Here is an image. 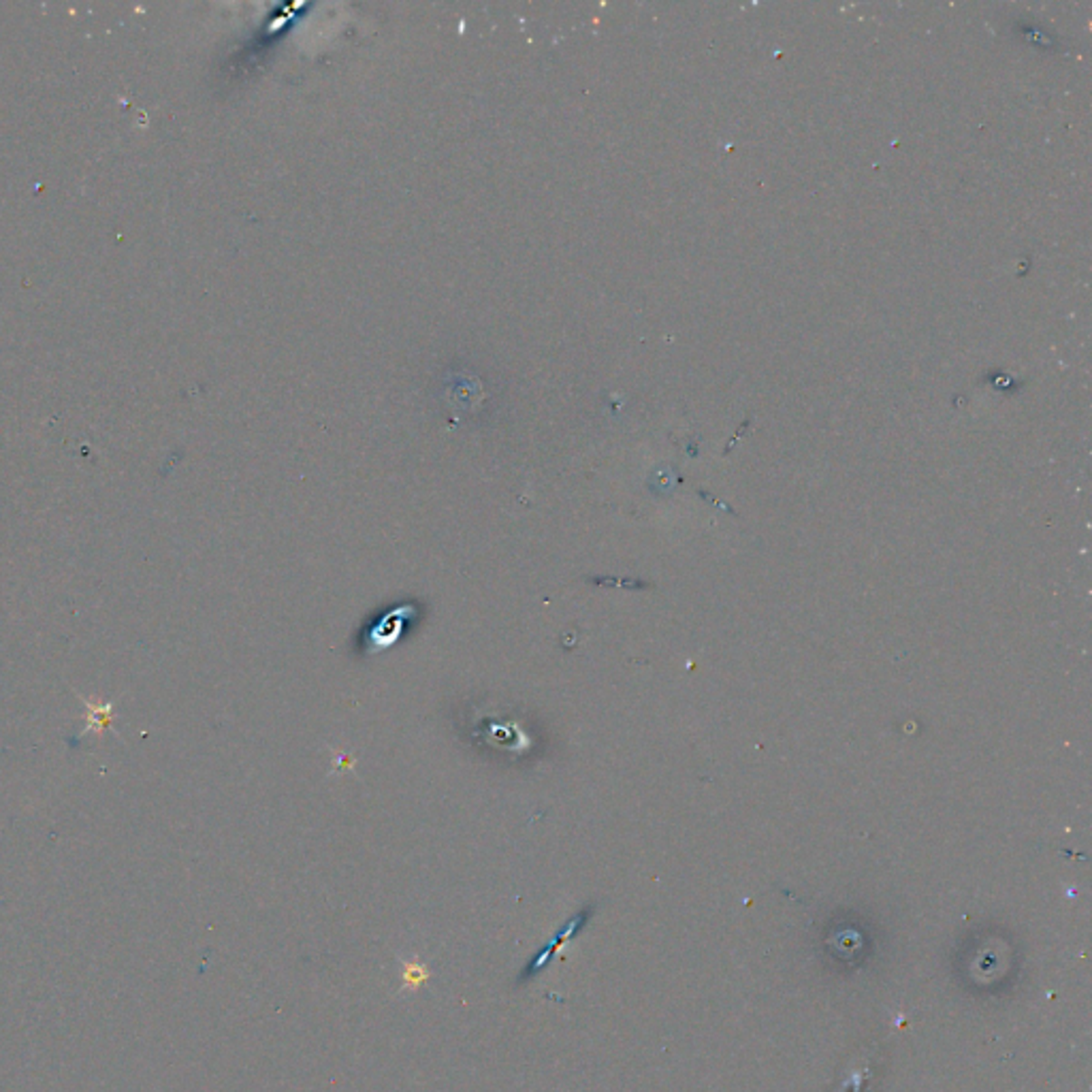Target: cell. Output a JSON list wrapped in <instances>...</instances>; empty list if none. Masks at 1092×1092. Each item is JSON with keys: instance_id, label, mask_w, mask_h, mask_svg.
Instances as JSON below:
<instances>
[{"instance_id": "1", "label": "cell", "mask_w": 1092, "mask_h": 1092, "mask_svg": "<svg viewBox=\"0 0 1092 1092\" xmlns=\"http://www.w3.org/2000/svg\"><path fill=\"white\" fill-rule=\"evenodd\" d=\"M83 702H86V707L90 709V713H88V723H90V726H88V730L90 728H96V730L111 728V720H113L111 702L99 704V707H90L88 700H83Z\"/></svg>"}]
</instances>
